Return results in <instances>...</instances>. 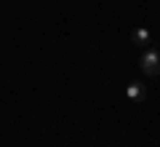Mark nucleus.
Instances as JSON below:
<instances>
[{"mask_svg":"<svg viewBox=\"0 0 160 147\" xmlns=\"http://www.w3.org/2000/svg\"><path fill=\"white\" fill-rule=\"evenodd\" d=\"M139 64H142V72L149 75V78L160 75V51H158V48H149V51H144L142 59H139Z\"/></svg>","mask_w":160,"mask_h":147,"instance_id":"f257e3e1","label":"nucleus"},{"mask_svg":"<svg viewBox=\"0 0 160 147\" xmlns=\"http://www.w3.org/2000/svg\"><path fill=\"white\" fill-rule=\"evenodd\" d=\"M126 94H128V99H133V102H144V99H147V86H144L142 80H131L128 88H126Z\"/></svg>","mask_w":160,"mask_h":147,"instance_id":"f03ea898","label":"nucleus"},{"mask_svg":"<svg viewBox=\"0 0 160 147\" xmlns=\"http://www.w3.org/2000/svg\"><path fill=\"white\" fill-rule=\"evenodd\" d=\"M131 43L133 45H149L152 43V32L147 27H133L131 29Z\"/></svg>","mask_w":160,"mask_h":147,"instance_id":"7ed1b4c3","label":"nucleus"}]
</instances>
